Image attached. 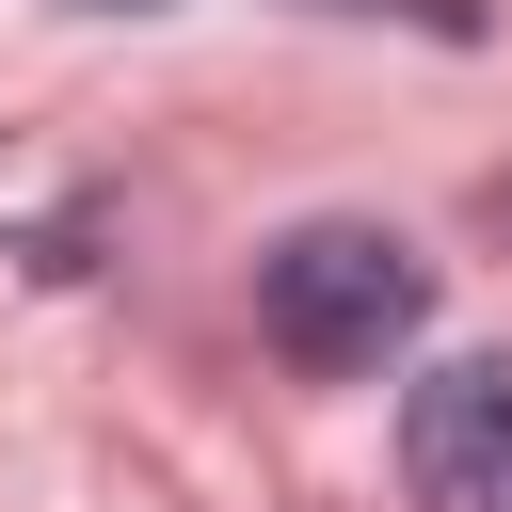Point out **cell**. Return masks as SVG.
Listing matches in <instances>:
<instances>
[{
	"instance_id": "cell-1",
	"label": "cell",
	"mask_w": 512,
	"mask_h": 512,
	"mask_svg": "<svg viewBox=\"0 0 512 512\" xmlns=\"http://www.w3.org/2000/svg\"><path fill=\"white\" fill-rule=\"evenodd\" d=\"M416 320H432V272H416V240H384V224H288V240L256 256V336H272L304 384H368Z\"/></svg>"
},
{
	"instance_id": "cell-2",
	"label": "cell",
	"mask_w": 512,
	"mask_h": 512,
	"mask_svg": "<svg viewBox=\"0 0 512 512\" xmlns=\"http://www.w3.org/2000/svg\"><path fill=\"white\" fill-rule=\"evenodd\" d=\"M400 480H416V512H512V352H464L416 384Z\"/></svg>"
},
{
	"instance_id": "cell-3",
	"label": "cell",
	"mask_w": 512,
	"mask_h": 512,
	"mask_svg": "<svg viewBox=\"0 0 512 512\" xmlns=\"http://www.w3.org/2000/svg\"><path fill=\"white\" fill-rule=\"evenodd\" d=\"M336 16H432V32H480V0H336Z\"/></svg>"
},
{
	"instance_id": "cell-4",
	"label": "cell",
	"mask_w": 512,
	"mask_h": 512,
	"mask_svg": "<svg viewBox=\"0 0 512 512\" xmlns=\"http://www.w3.org/2000/svg\"><path fill=\"white\" fill-rule=\"evenodd\" d=\"M80 16H160V0H80Z\"/></svg>"
}]
</instances>
